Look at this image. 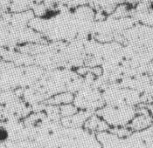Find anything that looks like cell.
Here are the masks:
<instances>
[{
    "label": "cell",
    "instance_id": "6da1fadb",
    "mask_svg": "<svg viewBox=\"0 0 153 148\" xmlns=\"http://www.w3.org/2000/svg\"><path fill=\"white\" fill-rule=\"evenodd\" d=\"M9 137L10 133L8 129L4 125H0V144L5 143L9 139Z\"/></svg>",
    "mask_w": 153,
    "mask_h": 148
},
{
    "label": "cell",
    "instance_id": "7a4b0ae2",
    "mask_svg": "<svg viewBox=\"0 0 153 148\" xmlns=\"http://www.w3.org/2000/svg\"><path fill=\"white\" fill-rule=\"evenodd\" d=\"M59 12L58 10H53V9H48L46 12H44V14L42 15V18L44 19H52L53 18H55L56 16H58Z\"/></svg>",
    "mask_w": 153,
    "mask_h": 148
},
{
    "label": "cell",
    "instance_id": "3957f363",
    "mask_svg": "<svg viewBox=\"0 0 153 148\" xmlns=\"http://www.w3.org/2000/svg\"><path fill=\"white\" fill-rule=\"evenodd\" d=\"M149 9H150L152 12H153V1H152V2L149 4Z\"/></svg>",
    "mask_w": 153,
    "mask_h": 148
}]
</instances>
